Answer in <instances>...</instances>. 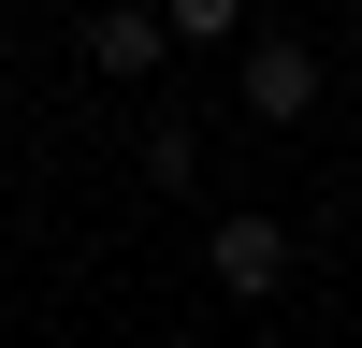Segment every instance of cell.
Segmentation results:
<instances>
[{
	"label": "cell",
	"mask_w": 362,
	"mask_h": 348,
	"mask_svg": "<svg viewBox=\"0 0 362 348\" xmlns=\"http://www.w3.org/2000/svg\"><path fill=\"white\" fill-rule=\"evenodd\" d=\"M319 87H334V73H319V44H305V29H247V44H232V102H247L261 131H305V116H319Z\"/></svg>",
	"instance_id": "obj_1"
},
{
	"label": "cell",
	"mask_w": 362,
	"mask_h": 348,
	"mask_svg": "<svg viewBox=\"0 0 362 348\" xmlns=\"http://www.w3.org/2000/svg\"><path fill=\"white\" fill-rule=\"evenodd\" d=\"M290 261H305V247H290V218H276V203H232V218L203 232V276H218L232 305H276V290H290Z\"/></svg>",
	"instance_id": "obj_2"
},
{
	"label": "cell",
	"mask_w": 362,
	"mask_h": 348,
	"mask_svg": "<svg viewBox=\"0 0 362 348\" xmlns=\"http://www.w3.org/2000/svg\"><path fill=\"white\" fill-rule=\"evenodd\" d=\"M73 58H87V73H102V87H145V73H174V44H160V15H145V0H102Z\"/></svg>",
	"instance_id": "obj_3"
},
{
	"label": "cell",
	"mask_w": 362,
	"mask_h": 348,
	"mask_svg": "<svg viewBox=\"0 0 362 348\" xmlns=\"http://www.w3.org/2000/svg\"><path fill=\"white\" fill-rule=\"evenodd\" d=\"M145 15H160V44H203V58L247 44V0H145Z\"/></svg>",
	"instance_id": "obj_4"
},
{
	"label": "cell",
	"mask_w": 362,
	"mask_h": 348,
	"mask_svg": "<svg viewBox=\"0 0 362 348\" xmlns=\"http://www.w3.org/2000/svg\"><path fill=\"white\" fill-rule=\"evenodd\" d=\"M145 174H160V189H203V116H189V102L145 116Z\"/></svg>",
	"instance_id": "obj_5"
}]
</instances>
